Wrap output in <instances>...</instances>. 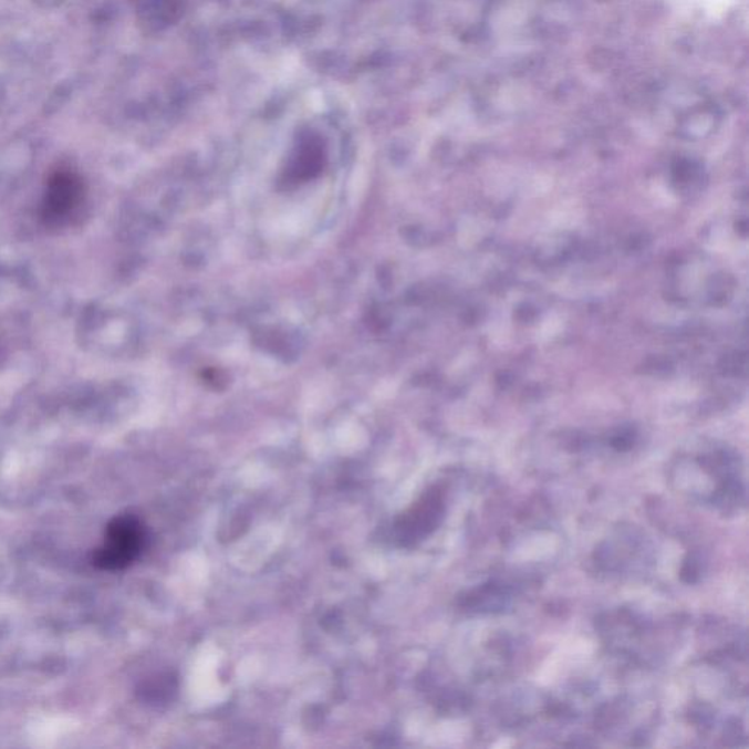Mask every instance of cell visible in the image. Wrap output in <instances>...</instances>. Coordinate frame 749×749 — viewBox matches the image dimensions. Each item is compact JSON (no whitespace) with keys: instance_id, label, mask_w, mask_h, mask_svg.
Segmentation results:
<instances>
[{"instance_id":"1","label":"cell","mask_w":749,"mask_h":749,"mask_svg":"<svg viewBox=\"0 0 749 749\" xmlns=\"http://www.w3.org/2000/svg\"><path fill=\"white\" fill-rule=\"evenodd\" d=\"M147 547V530L138 517L117 516L107 524L106 538L95 549L91 562L100 570L121 571L128 569Z\"/></svg>"},{"instance_id":"2","label":"cell","mask_w":749,"mask_h":749,"mask_svg":"<svg viewBox=\"0 0 749 749\" xmlns=\"http://www.w3.org/2000/svg\"><path fill=\"white\" fill-rule=\"evenodd\" d=\"M85 201V185L75 171L58 170L49 177L42 202V219L45 226L67 225Z\"/></svg>"},{"instance_id":"3","label":"cell","mask_w":749,"mask_h":749,"mask_svg":"<svg viewBox=\"0 0 749 749\" xmlns=\"http://www.w3.org/2000/svg\"><path fill=\"white\" fill-rule=\"evenodd\" d=\"M443 517V499L438 492H429L419 503H416L403 519L398 521L397 530L403 543L416 542L429 534Z\"/></svg>"},{"instance_id":"4","label":"cell","mask_w":749,"mask_h":749,"mask_svg":"<svg viewBox=\"0 0 749 749\" xmlns=\"http://www.w3.org/2000/svg\"><path fill=\"white\" fill-rule=\"evenodd\" d=\"M174 689L169 678L158 676L156 679L147 680V683L141 687L139 693L143 700L149 703V705H153V703L154 705H160V703L169 700Z\"/></svg>"}]
</instances>
